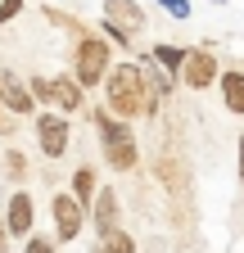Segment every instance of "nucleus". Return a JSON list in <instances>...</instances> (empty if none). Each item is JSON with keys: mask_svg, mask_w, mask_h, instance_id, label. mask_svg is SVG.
Instances as JSON below:
<instances>
[{"mask_svg": "<svg viewBox=\"0 0 244 253\" xmlns=\"http://www.w3.org/2000/svg\"><path fill=\"white\" fill-rule=\"evenodd\" d=\"M140 27H145V14L136 0H104V32L113 41H131Z\"/></svg>", "mask_w": 244, "mask_h": 253, "instance_id": "nucleus-3", "label": "nucleus"}, {"mask_svg": "<svg viewBox=\"0 0 244 253\" xmlns=\"http://www.w3.org/2000/svg\"><path fill=\"white\" fill-rule=\"evenodd\" d=\"M23 253H54V240H45V235H27V244H23Z\"/></svg>", "mask_w": 244, "mask_h": 253, "instance_id": "nucleus-17", "label": "nucleus"}, {"mask_svg": "<svg viewBox=\"0 0 244 253\" xmlns=\"http://www.w3.org/2000/svg\"><path fill=\"white\" fill-rule=\"evenodd\" d=\"M5 249H9V231H5V226H0V253H5Z\"/></svg>", "mask_w": 244, "mask_h": 253, "instance_id": "nucleus-20", "label": "nucleus"}, {"mask_svg": "<svg viewBox=\"0 0 244 253\" xmlns=\"http://www.w3.org/2000/svg\"><path fill=\"white\" fill-rule=\"evenodd\" d=\"M81 204L77 199H68V195H54V235L64 240V244H73L77 235H81Z\"/></svg>", "mask_w": 244, "mask_h": 253, "instance_id": "nucleus-7", "label": "nucleus"}, {"mask_svg": "<svg viewBox=\"0 0 244 253\" xmlns=\"http://www.w3.org/2000/svg\"><path fill=\"white\" fill-rule=\"evenodd\" d=\"M118 226V195H113V185L95 190V231H109Z\"/></svg>", "mask_w": 244, "mask_h": 253, "instance_id": "nucleus-11", "label": "nucleus"}, {"mask_svg": "<svg viewBox=\"0 0 244 253\" xmlns=\"http://www.w3.org/2000/svg\"><path fill=\"white\" fill-rule=\"evenodd\" d=\"M217 5H226V0H217Z\"/></svg>", "mask_w": 244, "mask_h": 253, "instance_id": "nucleus-22", "label": "nucleus"}, {"mask_svg": "<svg viewBox=\"0 0 244 253\" xmlns=\"http://www.w3.org/2000/svg\"><path fill=\"white\" fill-rule=\"evenodd\" d=\"M154 59L176 77V73H181V63H186V50H181V45H154Z\"/></svg>", "mask_w": 244, "mask_h": 253, "instance_id": "nucleus-16", "label": "nucleus"}, {"mask_svg": "<svg viewBox=\"0 0 244 253\" xmlns=\"http://www.w3.org/2000/svg\"><path fill=\"white\" fill-rule=\"evenodd\" d=\"M104 158L113 172H131L140 154H136V140H122V145H104Z\"/></svg>", "mask_w": 244, "mask_h": 253, "instance_id": "nucleus-14", "label": "nucleus"}, {"mask_svg": "<svg viewBox=\"0 0 244 253\" xmlns=\"http://www.w3.org/2000/svg\"><path fill=\"white\" fill-rule=\"evenodd\" d=\"M109 73V41L104 37H86L77 45V86H100Z\"/></svg>", "mask_w": 244, "mask_h": 253, "instance_id": "nucleus-2", "label": "nucleus"}, {"mask_svg": "<svg viewBox=\"0 0 244 253\" xmlns=\"http://www.w3.org/2000/svg\"><path fill=\"white\" fill-rule=\"evenodd\" d=\"M95 131H100V140L104 145H122V140H131V126H127V118H113V113H95Z\"/></svg>", "mask_w": 244, "mask_h": 253, "instance_id": "nucleus-9", "label": "nucleus"}, {"mask_svg": "<svg viewBox=\"0 0 244 253\" xmlns=\"http://www.w3.org/2000/svg\"><path fill=\"white\" fill-rule=\"evenodd\" d=\"M37 140L45 158L68 154V118L64 113H37Z\"/></svg>", "mask_w": 244, "mask_h": 253, "instance_id": "nucleus-5", "label": "nucleus"}, {"mask_svg": "<svg viewBox=\"0 0 244 253\" xmlns=\"http://www.w3.org/2000/svg\"><path fill=\"white\" fill-rule=\"evenodd\" d=\"M18 9H23V0H0V23L18 18Z\"/></svg>", "mask_w": 244, "mask_h": 253, "instance_id": "nucleus-19", "label": "nucleus"}, {"mask_svg": "<svg viewBox=\"0 0 244 253\" xmlns=\"http://www.w3.org/2000/svg\"><path fill=\"white\" fill-rule=\"evenodd\" d=\"M240 181H244V136H240Z\"/></svg>", "mask_w": 244, "mask_h": 253, "instance_id": "nucleus-21", "label": "nucleus"}, {"mask_svg": "<svg viewBox=\"0 0 244 253\" xmlns=\"http://www.w3.org/2000/svg\"><path fill=\"white\" fill-rule=\"evenodd\" d=\"M104 100H109V113L113 118H136V113H149L154 100H149V77L140 63H118V68L104 73Z\"/></svg>", "mask_w": 244, "mask_h": 253, "instance_id": "nucleus-1", "label": "nucleus"}, {"mask_svg": "<svg viewBox=\"0 0 244 253\" xmlns=\"http://www.w3.org/2000/svg\"><path fill=\"white\" fill-rule=\"evenodd\" d=\"M32 221H37V204L27 190L9 195V208H5V231L9 235H32Z\"/></svg>", "mask_w": 244, "mask_h": 253, "instance_id": "nucleus-8", "label": "nucleus"}, {"mask_svg": "<svg viewBox=\"0 0 244 253\" xmlns=\"http://www.w3.org/2000/svg\"><path fill=\"white\" fill-rule=\"evenodd\" d=\"M0 109H5V100H0Z\"/></svg>", "mask_w": 244, "mask_h": 253, "instance_id": "nucleus-23", "label": "nucleus"}, {"mask_svg": "<svg viewBox=\"0 0 244 253\" xmlns=\"http://www.w3.org/2000/svg\"><path fill=\"white\" fill-rule=\"evenodd\" d=\"M0 100H5L14 113H32V90H27V86H18V77H0Z\"/></svg>", "mask_w": 244, "mask_h": 253, "instance_id": "nucleus-10", "label": "nucleus"}, {"mask_svg": "<svg viewBox=\"0 0 244 253\" xmlns=\"http://www.w3.org/2000/svg\"><path fill=\"white\" fill-rule=\"evenodd\" d=\"M73 199L77 204L95 199V172H90V168H77V176H73Z\"/></svg>", "mask_w": 244, "mask_h": 253, "instance_id": "nucleus-15", "label": "nucleus"}, {"mask_svg": "<svg viewBox=\"0 0 244 253\" xmlns=\"http://www.w3.org/2000/svg\"><path fill=\"white\" fill-rule=\"evenodd\" d=\"M90 253H136V240L122 231V226H109V231H100V240H95Z\"/></svg>", "mask_w": 244, "mask_h": 253, "instance_id": "nucleus-12", "label": "nucleus"}, {"mask_svg": "<svg viewBox=\"0 0 244 253\" xmlns=\"http://www.w3.org/2000/svg\"><path fill=\"white\" fill-rule=\"evenodd\" d=\"M159 5H163L172 18H190V0H159Z\"/></svg>", "mask_w": 244, "mask_h": 253, "instance_id": "nucleus-18", "label": "nucleus"}, {"mask_svg": "<svg viewBox=\"0 0 244 253\" xmlns=\"http://www.w3.org/2000/svg\"><path fill=\"white\" fill-rule=\"evenodd\" d=\"M32 95H37V100H50L54 113H77L81 109V86L68 82V77H37Z\"/></svg>", "mask_w": 244, "mask_h": 253, "instance_id": "nucleus-4", "label": "nucleus"}, {"mask_svg": "<svg viewBox=\"0 0 244 253\" xmlns=\"http://www.w3.org/2000/svg\"><path fill=\"white\" fill-rule=\"evenodd\" d=\"M181 77H186V86H195V90L212 86V77H222V73H217V59H212V50H186Z\"/></svg>", "mask_w": 244, "mask_h": 253, "instance_id": "nucleus-6", "label": "nucleus"}, {"mask_svg": "<svg viewBox=\"0 0 244 253\" xmlns=\"http://www.w3.org/2000/svg\"><path fill=\"white\" fill-rule=\"evenodd\" d=\"M217 82H222V100H226V109H231L235 118H244V73H222Z\"/></svg>", "mask_w": 244, "mask_h": 253, "instance_id": "nucleus-13", "label": "nucleus"}]
</instances>
